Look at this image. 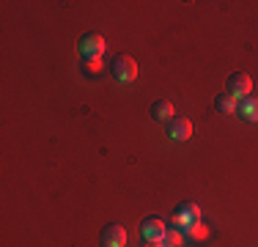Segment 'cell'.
Wrapping results in <instances>:
<instances>
[{"mask_svg": "<svg viewBox=\"0 0 258 247\" xmlns=\"http://www.w3.org/2000/svg\"><path fill=\"white\" fill-rule=\"evenodd\" d=\"M168 138L170 140H189L192 138V121L189 118H184V115H176L173 121L168 124Z\"/></svg>", "mask_w": 258, "mask_h": 247, "instance_id": "7", "label": "cell"}, {"mask_svg": "<svg viewBox=\"0 0 258 247\" xmlns=\"http://www.w3.org/2000/svg\"><path fill=\"white\" fill-rule=\"evenodd\" d=\"M99 242H102V247H124V244H126V231H124V225H118V222H110V225H104L102 233H99Z\"/></svg>", "mask_w": 258, "mask_h": 247, "instance_id": "5", "label": "cell"}, {"mask_svg": "<svg viewBox=\"0 0 258 247\" xmlns=\"http://www.w3.org/2000/svg\"><path fill=\"white\" fill-rule=\"evenodd\" d=\"M236 113L242 115L244 121L255 124V121H258V96H253V94H250V96H244L242 102L236 104Z\"/></svg>", "mask_w": 258, "mask_h": 247, "instance_id": "8", "label": "cell"}, {"mask_svg": "<svg viewBox=\"0 0 258 247\" xmlns=\"http://www.w3.org/2000/svg\"><path fill=\"white\" fill-rule=\"evenodd\" d=\"M225 88H228V96H233L236 102H242L244 96H250V88H253V83H250V77L244 72H236L228 77V83H225Z\"/></svg>", "mask_w": 258, "mask_h": 247, "instance_id": "4", "label": "cell"}, {"mask_svg": "<svg viewBox=\"0 0 258 247\" xmlns=\"http://www.w3.org/2000/svg\"><path fill=\"white\" fill-rule=\"evenodd\" d=\"M181 239H184V233L179 231V228H173V225H170L162 242H165V244H170V247H179V244H181Z\"/></svg>", "mask_w": 258, "mask_h": 247, "instance_id": "11", "label": "cell"}, {"mask_svg": "<svg viewBox=\"0 0 258 247\" xmlns=\"http://www.w3.org/2000/svg\"><path fill=\"white\" fill-rule=\"evenodd\" d=\"M140 233H143L146 242H162L165 233H168V225L159 217H146L143 225H140Z\"/></svg>", "mask_w": 258, "mask_h": 247, "instance_id": "6", "label": "cell"}, {"mask_svg": "<svg viewBox=\"0 0 258 247\" xmlns=\"http://www.w3.org/2000/svg\"><path fill=\"white\" fill-rule=\"evenodd\" d=\"M162 247H170V244H165V242H162Z\"/></svg>", "mask_w": 258, "mask_h": 247, "instance_id": "12", "label": "cell"}, {"mask_svg": "<svg viewBox=\"0 0 258 247\" xmlns=\"http://www.w3.org/2000/svg\"><path fill=\"white\" fill-rule=\"evenodd\" d=\"M104 39L99 33H85L83 39L77 41V49H80V55H83V60H99V55L104 52Z\"/></svg>", "mask_w": 258, "mask_h": 247, "instance_id": "3", "label": "cell"}, {"mask_svg": "<svg viewBox=\"0 0 258 247\" xmlns=\"http://www.w3.org/2000/svg\"><path fill=\"white\" fill-rule=\"evenodd\" d=\"M110 74H113L118 83H132L138 77V64H135L132 55H115L113 64H110Z\"/></svg>", "mask_w": 258, "mask_h": 247, "instance_id": "2", "label": "cell"}, {"mask_svg": "<svg viewBox=\"0 0 258 247\" xmlns=\"http://www.w3.org/2000/svg\"><path fill=\"white\" fill-rule=\"evenodd\" d=\"M201 222V209H198V203H192V201H184L176 206V212H173V228H179V231L184 233V228H189V225H198Z\"/></svg>", "mask_w": 258, "mask_h": 247, "instance_id": "1", "label": "cell"}, {"mask_svg": "<svg viewBox=\"0 0 258 247\" xmlns=\"http://www.w3.org/2000/svg\"><path fill=\"white\" fill-rule=\"evenodd\" d=\"M236 99H233V96H228V94H220L217 96V102H214V107H217L220 110V113H225V115H228V113H236Z\"/></svg>", "mask_w": 258, "mask_h": 247, "instance_id": "10", "label": "cell"}, {"mask_svg": "<svg viewBox=\"0 0 258 247\" xmlns=\"http://www.w3.org/2000/svg\"><path fill=\"white\" fill-rule=\"evenodd\" d=\"M151 118L154 121H173L176 115H173V104L168 102V99H162V102H154L151 104Z\"/></svg>", "mask_w": 258, "mask_h": 247, "instance_id": "9", "label": "cell"}]
</instances>
